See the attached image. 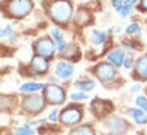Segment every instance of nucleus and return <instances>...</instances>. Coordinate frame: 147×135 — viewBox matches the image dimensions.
Instances as JSON below:
<instances>
[{
	"label": "nucleus",
	"instance_id": "25",
	"mask_svg": "<svg viewBox=\"0 0 147 135\" xmlns=\"http://www.w3.org/2000/svg\"><path fill=\"white\" fill-rule=\"evenodd\" d=\"M11 34V27L10 25H7L5 28H1L0 27V38H5V37H8Z\"/></svg>",
	"mask_w": 147,
	"mask_h": 135
},
{
	"label": "nucleus",
	"instance_id": "21",
	"mask_svg": "<svg viewBox=\"0 0 147 135\" xmlns=\"http://www.w3.org/2000/svg\"><path fill=\"white\" fill-rule=\"evenodd\" d=\"M15 135H34V131L29 127H18L15 130Z\"/></svg>",
	"mask_w": 147,
	"mask_h": 135
},
{
	"label": "nucleus",
	"instance_id": "18",
	"mask_svg": "<svg viewBox=\"0 0 147 135\" xmlns=\"http://www.w3.org/2000/svg\"><path fill=\"white\" fill-rule=\"evenodd\" d=\"M91 109L96 115H103L106 112V104L102 101H95L91 105Z\"/></svg>",
	"mask_w": 147,
	"mask_h": 135
},
{
	"label": "nucleus",
	"instance_id": "9",
	"mask_svg": "<svg viewBox=\"0 0 147 135\" xmlns=\"http://www.w3.org/2000/svg\"><path fill=\"white\" fill-rule=\"evenodd\" d=\"M106 125H107L109 130L112 131L113 133H123V132H125V130L128 127L125 120H123L122 118L116 117V116L111 117L106 121Z\"/></svg>",
	"mask_w": 147,
	"mask_h": 135
},
{
	"label": "nucleus",
	"instance_id": "14",
	"mask_svg": "<svg viewBox=\"0 0 147 135\" xmlns=\"http://www.w3.org/2000/svg\"><path fill=\"white\" fill-rule=\"evenodd\" d=\"M45 88V85L42 82H33V81H30V82H25L23 84L22 86H20V91L21 92H25V93H30V92H37L40 89H43Z\"/></svg>",
	"mask_w": 147,
	"mask_h": 135
},
{
	"label": "nucleus",
	"instance_id": "32",
	"mask_svg": "<svg viewBox=\"0 0 147 135\" xmlns=\"http://www.w3.org/2000/svg\"><path fill=\"white\" fill-rule=\"evenodd\" d=\"M136 2H137V0H125L123 5H124V6H128V7H130V8H131Z\"/></svg>",
	"mask_w": 147,
	"mask_h": 135
},
{
	"label": "nucleus",
	"instance_id": "29",
	"mask_svg": "<svg viewBox=\"0 0 147 135\" xmlns=\"http://www.w3.org/2000/svg\"><path fill=\"white\" fill-rule=\"evenodd\" d=\"M57 113H58V110L55 108V109H53L50 112H49V115H48V119L50 120V121H56V119H57Z\"/></svg>",
	"mask_w": 147,
	"mask_h": 135
},
{
	"label": "nucleus",
	"instance_id": "33",
	"mask_svg": "<svg viewBox=\"0 0 147 135\" xmlns=\"http://www.w3.org/2000/svg\"><path fill=\"white\" fill-rule=\"evenodd\" d=\"M140 89H142V86L139 84H136V85H134L131 87V92H139Z\"/></svg>",
	"mask_w": 147,
	"mask_h": 135
},
{
	"label": "nucleus",
	"instance_id": "19",
	"mask_svg": "<svg viewBox=\"0 0 147 135\" xmlns=\"http://www.w3.org/2000/svg\"><path fill=\"white\" fill-rule=\"evenodd\" d=\"M89 18H90V16H89V14L86 12V10H80L78 14H76V17H75V20H76V22L78 23H87L88 21H89Z\"/></svg>",
	"mask_w": 147,
	"mask_h": 135
},
{
	"label": "nucleus",
	"instance_id": "24",
	"mask_svg": "<svg viewBox=\"0 0 147 135\" xmlns=\"http://www.w3.org/2000/svg\"><path fill=\"white\" fill-rule=\"evenodd\" d=\"M117 12H119V14H120L122 17H127V16H129V15L131 14V8L123 5L122 7H120V8L117 9Z\"/></svg>",
	"mask_w": 147,
	"mask_h": 135
},
{
	"label": "nucleus",
	"instance_id": "4",
	"mask_svg": "<svg viewBox=\"0 0 147 135\" xmlns=\"http://www.w3.org/2000/svg\"><path fill=\"white\" fill-rule=\"evenodd\" d=\"M43 106H45L43 99L40 95H37V94L29 95L23 100V108L28 112L37 113V112L41 111L43 109Z\"/></svg>",
	"mask_w": 147,
	"mask_h": 135
},
{
	"label": "nucleus",
	"instance_id": "10",
	"mask_svg": "<svg viewBox=\"0 0 147 135\" xmlns=\"http://www.w3.org/2000/svg\"><path fill=\"white\" fill-rule=\"evenodd\" d=\"M31 68L37 73H43V72H46L49 69V63H48V61L43 56L37 55L31 61Z\"/></svg>",
	"mask_w": 147,
	"mask_h": 135
},
{
	"label": "nucleus",
	"instance_id": "12",
	"mask_svg": "<svg viewBox=\"0 0 147 135\" xmlns=\"http://www.w3.org/2000/svg\"><path fill=\"white\" fill-rule=\"evenodd\" d=\"M127 112H128L129 116H131L134 118L136 124H138V125H145V124H147V115L143 110L131 108V109H128Z\"/></svg>",
	"mask_w": 147,
	"mask_h": 135
},
{
	"label": "nucleus",
	"instance_id": "31",
	"mask_svg": "<svg viewBox=\"0 0 147 135\" xmlns=\"http://www.w3.org/2000/svg\"><path fill=\"white\" fill-rule=\"evenodd\" d=\"M132 64H134V60L131 59V57H128V59H124V62H123V67L127 68V69H129V68L132 67Z\"/></svg>",
	"mask_w": 147,
	"mask_h": 135
},
{
	"label": "nucleus",
	"instance_id": "7",
	"mask_svg": "<svg viewBox=\"0 0 147 135\" xmlns=\"http://www.w3.org/2000/svg\"><path fill=\"white\" fill-rule=\"evenodd\" d=\"M74 73V67L69 63V62H65V61H61L56 64L55 68V74L56 77H58L59 79H70Z\"/></svg>",
	"mask_w": 147,
	"mask_h": 135
},
{
	"label": "nucleus",
	"instance_id": "8",
	"mask_svg": "<svg viewBox=\"0 0 147 135\" xmlns=\"http://www.w3.org/2000/svg\"><path fill=\"white\" fill-rule=\"evenodd\" d=\"M115 73H116L115 69L109 63H102L96 69V76L103 81H107V80L113 79L115 77Z\"/></svg>",
	"mask_w": 147,
	"mask_h": 135
},
{
	"label": "nucleus",
	"instance_id": "17",
	"mask_svg": "<svg viewBox=\"0 0 147 135\" xmlns=\"http://www.w3.org/2000/svg\"><path fill=\"white\" fill-rule=\"evenodd\" d=\"M71 135H95L94 130L89 126H80L72 131Z\"/></svg>",
	"mask_w": 147,
	"mask_h": 135
},
{
	"label": "nucleus",
	"instance_id": "34",
	"mask_svg": "<svg viewBox=\"0 0 147 135\" xmlns=\"http://www.w3.org/2000/svg\"><path fill=\"white\" fill-rule=\"evenodd\" d=\"M140 8L144 9V10H147V0H142L140 1Z\"/></svg>",
	"mask_w": 147,
	"mask_h": 135
},
{
	"label": "nucleus",
	"instance_id": "20",
	"mask_svg": "<svg viewBox=\"0 0 147 135\" xmlns=\"http://www.w3.org/2000/svg\"><path fill=\"white\" fill-rule=\"evenodd\" d=\"M136 104L140 108V110H143L145 113H147V99L143 95H138L136 99Z\"/></svg>",
	"mask_w": 147,
	"mask_h": 135
},
{
	"label": "nucleus",
	"instance_id": "3",
	"mask_svg": "<svg viewBox=\"0 0 147 135\" xmlns=\"http://www.w3.org/2000/svg\"><path fill=\"white\" fill-rule=\"evenodd\" d=\"M45 96L51 104H62L65 101V92L57 85H48L45 88Z\"/></svg>",
	"mask_w": 147,
	"mask_h": 135
},
{
	"label": "nucleus",
	"instance_id": "16",
	"mask_svg": "<svg viewBox=\"0 0 147 135\" xmlns=\"http://www.w3.org/2000/svg\"><path fill=\"white\" fill-rule=\"evenodd\" d=\"M91 40L97 45H102L106 40V33L104 31H99L95 29L91 31Z\"/></svg>",
	"mask_w": 147,
	"mask_h": 135
},
{
	"label": "nucleus",
	"instance_id": "22",
	"mask_svg": "<svg viewBox=\"0 0 147 135\" xmlns=\"http://www.w3.org/2000/svg\"><path fill=\"white\" fill-rule=\"evenodd\" d=\"M139 30H140V25H139L138 23H131V24H129V25L127 27L125 32L128 34H134V33H136V32H138Z\"/></svg>",
	"mask_w": 147,
	"mask_h": 135
},
{
	"label": "nucleus",
	"instance_id": "26",
	"mask_svg": "<svg viewBox=\"0 0 147 135\" xmlns=\"http://www.w3.org/2000/svg\"><path fill=\"white\" fill-rule=\"evenodd\" d=\"M10 105V99L7 96H2L0 95V109H5L8 108Z\"/></svg>",
	"mask_w": 147,
	"mask_h": 135
},
{
	"label": "nucleus",
	"instance_id": "6",
	"mask_svg": "<svg viewBox=\"0 0 147 135\" xmlns=\"http://www.w3.org/2000/svg\"><path fill=\"white\" fill-rule=\"evenodd\" d=\"M81 120V111L78 108H67L61 115V121L65 125H74Z\"/></svg>",
	"mask_w": 147,
	"mask_h": 135
},
{
	"label": "nucleus",
	"instance_id": "5",
	"mask_svg": "<svg viewBox=\"0 0 147 135\" xmlns=\"http://www.w3.org/2000/svg\"><path fill=\"white\" fill-rule=\"evenodd\" d=\"M36 50L43 57H50L55 53V45L49 38H41L36 44Z\"/></svg>",
	"mask_w": 147,
	"mask_h": 135
},
{
	"label": "nucleus",
	"instance_id": "27",
	"mask_svg": "<svg viewBox=\"0 0 147 135\" xmlns=\"http://www.w3.org/2000/svg\"><path fill=\"white\" fill-rule=\"evenodd\" d=\"M51 35H53V38L56 40V42L59 41V40H63V39H64L62 32H61L58 29H53V30H51Z\"/></svg>",
	"mask_w": 147,
	"mask_h": 135
},
{
	"label": "nucleus",
	"instance_id": "30",
	"mask_svg": "<svg viewBox=\"0 0 147 135\" xmlns=\"http://www.w3.org/2000/svg\"><path fill=\"white\" fill-rule=\"evenodd\" d=\"M123 3H124V0H112V5L116 9H119L120 7H122Z\"/></svg>",
	"mask_w": 147,
	"mask_h": 135
},
{
	"label": "nucleus",
	"instance_id": "1",
	"mask_svg": "<svg viewBox=\"0 0 147 135\" xmlns=\"http://www.w3.org/2000/svg\"><path fill=\"white\" fill-rule=\"evenodd\" d=\"M72 5L67 0H57L50 6L49 9L51 18L58 23L67 22L72 16Z\"/></svg>",
	"mask_w": 147,
	"mask_h": 135
},
{
	"label": "nucleus",
	"instance_id": "15",
	"mask_svg": "<svg viewBox=\"0 0 147 135\" xmlns=\"http://www.w3.org/2000/svg\"><path fill=\"white\" fill-rule=\"evenodd\" d=\"M96 82L94 80H80L75 82V87L81 89L82 92H90L95 88Z\"/></svg>",
	"mask_w": 147,
	"mask_h": 135
},
{
	"label": "nucleus",
	"instance_id": "28",
	"mask_svg": "<svg viewBox=\"0 0 147 135\" xmlns=\"http://www.w3.org/2000/svg\"><path fill=\"white\" fill-rule=\"evenodd\" d=\"M56 48H57V50H59V52L65 50V48H66V41H65L64 39L57 41V42H56Z\"/></svg>",
	"mask_w": 147,
	"mask_h": 135
},
{
	"label": "nucleus",
	"instance_id": "2",
	"mask_svg": "<svg viewBox=\"0 0 147 135\" xmlns=\"http://www.w3.org/2000/svg\"><path fill=\"white\" fill-rule=\"evenodd\" d=\"M31 0H10L8 3V12L15 17H23L32 9Z\"/></svg>",
	"mask_w": 147,
	"mask_h": 135
},
{
	"label": "nucleus",
	"instance_id": "13",
	"mask_svg": "<svg viewBox=\"0 0 147 135\" xmlns=\"http://www.w3.org/2000/svg\"><path fill=\"white\" fill-rule=\"evenodd\" d=\"M136 73L143 78V79H147V55L142 56L137 63H136Z\"/></svg>",
	"mask_w": 147,
	"mask_h": 135
},
{
	"label": "nucleus",
	"instance_id": "23",
	"mask_svg": "<svg viewBox=\"0 0 147 135\" xmlns=\"http://www.w3.org/2000/svg\"><path fill=\"white\" fill-rule=\"evenodd\" d=\"M71 99L73 101H86L89 99V95L84 94L83 92L82 93H73V94H71Z\"/></svg>",
	"mask_w": 147,
	"mask_h": 135
},
{
	"label": "nucleus",
	"instance_id": "11",
	"mask_svg": "<svg viewBox=\"0 0 147 135\" xmlns=\"http://www.w3.org/2000/svg\"><path fill=\"white\" fill-rule=\"evenodd\" d=\"M107 59L110 61L112 64H114L115 67L120 68L121 65H123V62H124V53L123 50L121 49H114L110 52L107 54Z\"/></svg>",
	"mask_w": 147,
	"mask_h": 135
}]
</instances>
